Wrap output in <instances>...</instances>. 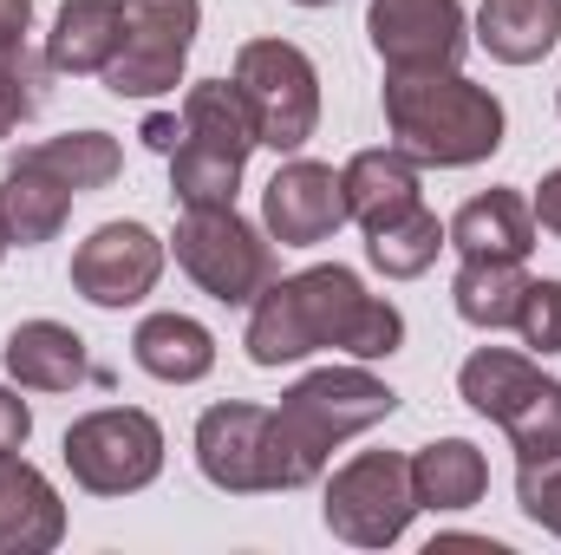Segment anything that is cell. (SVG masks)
Instances as JSON below:
<instances>
[{"instance_id":"cell-1","label":"cell","mask_w":561,"mask_h":555,"mask_svg":"<svg viewBox=\"0 0 561 555\" xmlns=\"http://www.w3.org/2000/svg\"><path fill=\"white\" fill-rule=\"evenodd\" d=\"M320 347H340L353 360H386L405 347V314L379 294H366L353 269H300L287 281H268L249 314V360L287 366Z\"/></svg>"},{"instance_id":"cell-2","label":"cell","mask_w":561,"mask_h":555,"mask_svg":"<svg viewBox=\"0 0 561 555\" xmlns=\"http://www.w3.org/2000/svg\"><path fill=\"white\" fill-rule=\"evenodd\" d=\"M386 125H392V144L412 163L463 170V163L496 157L503 105L477 79H463L457 66H444V72H392L386 79Z\"/></svg>"},{"instance_id":"cell-3","label":"cell","mask_w":561,"mask_h":555,"mask_svg":"<svg viewBox=\"0 0 561 555\" xmlns=\"http://www.w3.org/2000/svg\"><path fill=\"white\" fill-rule=\"evenodd\" d=\"M399 412V393L373 380L366 366H320L307 373L275 406V451H280V490H300L327 471L333 444L373 431L379 418Z\"/></svg>"},{"instance_id":"cell-4","label":"cell","mask_w":561,"mask_h":555,"mask_svg":"<svg viewBox=\"0 0 561 555\" xmlns=\"http://www.w3.org/2000/svg\"><path fill=\"white\" fill-rule=\"evenodd\" d=\"M255 144L262 138H255L242 86H229V79L190 86L183 92V138L170 150V196L183 209L236 203V183H242V163H249Z\"/></svg>"},{"instance_id":"cell-5","label":"cell","mask_w":561,"mask_h":555,"mask_svg":"<svg viewBox=\"0 0 561 555\" xmlns=\"http://www.w3.org/2000/svg\"><path fill=\"white\" fill-rule=\"evenodd\" d=\"M457 393H463L470 412L496 418L516 438V464L561 457V386L536 360H523L510 347H483V353L463 360Z\"/></svg>"},{"instance_id":"cell-6","label":"cell","mask_w":561,"mask_h":555,"mask_svg":"<svg viewBox=\"0 0 561 555\" xmlns=\"http://www.w3.org/2000/svg\"><path fill=\"white\" fill-rule=\"evenodd\" d=\"M236 86L249 99L255 138L268 150H300L320 125V72L294 39H249L236 53Z\"/></svg>"},{"instance_id":"cell-7","label":"cell","mask_w":561,"mask_h":555,"mask_svg":"<svg viewBox=\"0 0 561 555\" xmlns=\"http://www.w3.org/2000/svg\"><path fill=\"white\" fill-rule=\"evenodd\" d=\"M327 530L353 550H386L405 536V523L419 517V490H412V457L399 451H359L346 471H333L327 503H320Z\"/></svg>"},{"instance_id":"cell-8","label":"cell","mask_w":561,"mask_h":555,"mask_svg":"<svg viewBox=\"0 0 561 555\" xmlns=\"http://www.w3.org/2000/svg\"><path fill=\"white\" fill-rule=\"evenodd\" d=\"M176 262L222 307H255V294L275 281V249L262 242V229H249L236 216V203H222V209H183V223H176Z\"/></svg>"},{"instance_id":"cell-9","label":"cell","mask_w":561,"mask_h":555,"mask_svg":"<svg viewBox=\"0 0 561 555\" xmlns=\"http://www.w3.org/2000/svg\"><path fill=\"white\" fill-rule=\"evenodd\" d=\"M66 471L92 497H131L163 471V424L138 406L85 412L66 431Z\"/></svg>"},{"instance_id":"cell-10","label":"cell","mask_w":561,"mask_h":555,"mask_svg":"<svg viewBox=\"0 0 561 555\" xmlns=\"http://www.w3.org/2000/svg\"><path fill=\"white\" fill-rule=\"evenodd\" d=\"M196 0H125V46L105 66V92L118 99H157L183 79V59L196 46Z\"/></svg>"},{"instance_id":"cell-11","label":"cell","mask_w":561,"mask_h":555,"mask_svg":"<svg viewBox=\"0 0 561 555\" xmlns=\"http://www.w3.org/2000/svg\"><path fill=\"white\" fill-rule=\"evenodd\" d=\"M196 464L229 497L280 490L275 412L268 406H209V412L196 418Z\"/></svg>"},{"instance_id":"cell-12","label":"cell","mask_w":561,"mask_h":555,"mask_svg":"<svg viewBox=\"0 0 561 555\" xmlns=\"http://www.w3.org/2000/svg\"><path fill=\"white\" fill-rule=\"evenodd\" d=\"M366 33L392 72H444L463 59V7L457 0H373Z\"/></svg>"},{"instance_id":"cell-13","label":"cell","mask_w":561,"mask_h":555,"mask_svg":"<svg viewBox=\"0 0 561 555\" xmlns=\"http://www.w3.org/2000/svg\"><path fill=\"white\" fill-rule=\"evenodd\" d=\"M262 223L280 249H313L327 242L340 223H353L346 209V177L333 163H313V157H294L280 163L275 183L262 190Z\"/></svg>"},{"instance_id":"cell-14","label":"cell","mask_w":561,"mask_h":555,"mask_svg":"<svg viewBox=\"0 0 561 555\" xmlns=\"http://www.w3.org/2000/svg\"><path fill=\"white\" fill-rule=\"evenodd\" d=\"M157 275H163V242L144 223H105L72 256V287L92 307H131L157 287Z\"/></svg>"},{"instance_id":"cell-15","label":"cell","mask_w":561,"mask_h":555,"mask_svg":"<svg viewBox=\"0 0 561 555\" xmlns=\"http://www.w3.org/2000/svg\"><path fill=\"white\" fill-rule=\"evenodd\" d=\"M450 249L463 262H529L536 249V209L516 190H483L450 216Z\"/></svg>"},{"instance_id":"cell-16","label":"cell","mask_w":561,"mask_h":555,"mask_svg":"<svg viewBox=\"0 0 561 555\" xmlns=\"http://www.w3.org/2000/svg\"><path fill=\"white\" fill-rule=\"evenodd\" d=\"M59 536H66L59 490L20 451H0V550L7 555H46Z\"/></svg>"},{"instance_id":"cell-17","label":"cell","mask_w":561,"mask_h":555,"mask_svg":"<svg viewBox=\"0 0 561 555\" xmlns=\"http://www.w3.org/2000/svg\"><path fill=\"white\" fill-rule=\"evenodd\" d=\"M7 373L20 380V386H33V393H72V386H85L92 380V360H85V340L72 333V327H59V320H20L13 333H7Z\"/></svg>"},{"instance_id":"cell-18","label":"cell","mask_w":561,"mask_h":555,"mask_svg":"<svg viewBox=\"0 0 561 555\" xmlns=\"http://www.w3.org/2000/svg\"><path fill=\"white\" fill-rule=\"evenodd\" d=\"M125 46V0H66L46 33L53 72H105Z\"/></svg>"},{"instance_id":"cell-19","label":"cell","mask_w":561,"mask_h":555,"mask_svg":"<svg viewBox=\"0 0 561 555\" xmlns=\"http://www.w3.org/2000/svg\"><path fill=\"white\" fill-rule=\"evenodd\" d=\"M340 177H346V209H353V223H359L366 236L424 203L419 196V163H412L399 144H392V150H359Z\"/></svg>"},{"instance_id":"cell-20","label":"cell","mask_w":561,"mask_h":555,"mask_svg":"<svg viewBox=\"0 0 561 555\" xmlns=\"http://www.w3.org/2000/svg\"><path fill=\"white\" fill-rule=\"evenodd\" d=\"M66 216H72V190L53 170L13 157L7 177H0V223H7V236L20 249H39V242H53L66 229Z\"/></svg>"},{"instance_id":"cell-21","label":"cell","mask_w":561,"mask_h":555,"mask_svg":"<svg viewBox=\"0 0 561 555\" xmlns=\"http://www.w3.org/2000/svg\"><path fill=\"white\" fill-rule=\"evenodd\" d=\"M477 39L503 66H536L561 39V0H483L477 7Z\"/></svg>"},{"instance_id":"cell-22","label":"cell","mask_w":561,"mask_h":555,"mask_svg":"<svg viewBox=\"0 0 561 555\" xmlns=\"http://www.w3.org/2000/svg\"><path fill=\"white\" fill-rule=\"evenodd\" d=\"M131 353L150 380H170V386H190L216 366V333L190 314H150L138 333H131Z\"/></svg>"},{"instance_id":"cell-23","label":"cell","mask_w":561,"mask_h":555,"mask_svg":"<svg viewBox=\"0 0 561 555\" xmlns=\"http://www.w3.org/2000/svg\"><path fill=\"white\" fill-rule=\"evenodd\" d=\"M412 490H419V510H470L490 490V464L470 438H437L412 457Z\"/></svg>"},{"instance_id":"cell-24","label":"cell","mask_w":561,"mask_h":555,"mask_svg":"<svg viewBox=\"0 0 561 555\" xmlns=\"http://www.w3.org/2000/svg\"><path fill=\"white\" fill-rule=\"evenodd\" d=\"M523 262H463L457 281H450V301H457V314L470 320V327H516V314H523Z\"/></svg>"},{"instance_id":"cell-25","label":"cell","mask_w":561,"mask_h":555,"mask_svg":"<svg viewBox=\"0 0 561 555\" xmlns=\"http://www.w3.org/2000/svg\"><path fill=\"white\" fill-rule=\"evenodd\" d=\"M20 157L39 163V170H53L72 196L79 190H105L125 170V150H118V138H105V132H66V138H46V144H33V150H20Z\"/></svg>"},{"instance_id":"cell-26","label":"cell","mask_w":561,"mask_h":555,"mask_svg":"<svg viewBox=\"0 0 561 555\" xmlns=\"http://www.w3.org/2000/svg\"><path fill=\"white\" fill-rule=\"evenodd\" d=\"M444 242H450V236H444V223L419 203V209L392 216L386 229H373V236H366V256H373V269H379V275L412 281V275H424V269L437 262V249H444Z\"/></svg>"},{"instance_id":"cell-27","label":"cell","mask_w":561,"mask_h":555,"mask_svg":"<svg viewBox=\"0 0 561 555\" xmlns=\"http://www.w3.org/2000/svg\"><path fill=\"white\" fill-rule=\"evenodd\" d=\"M46 59H33L26 46H0V138L20 132L39 105H46Z\"/></svg>"},{"instance_id":"cell-28","label":"cell","mask_w":561,"mask_h":555,"mask_svg":"<svg viewBox=\"0 0 561 555\" xmlns=\"http://www.w3.org/2000/svg\"><path fill=\"white\" fill-rule=\"evenodd\" d=\"M516 503L529 523L556 530L561 536V457H542V464H516Z\"/></svg>"},{"instance_id":"cell-29","label":"cell","mask_w":561,"mask_h":555,"mask_svg":"<svg viewBox=\"0 0 561 555\" xmlns=\"http://www.w3.org/2000/svg\"><path fill=\"white\" fill-rule=\"evenodd\" d=\"M523 340L536 353H561V281H529L523 287V314H516Z\"/></svg>"},{"instance_id":"cell-30","label":"cell","mask_w":561,"mask_h":555,"mask_svg":"<svg viewBox=\"0 0 561 555\" xmlns=\"http://www.w3.org/2000/svg\"><path fill=\"white\" fill-rule=\"evenodd\" d=\"M26 431H33V412H26V399L0 386V451H20V444H26Z\"/></svg>"},{"instance_id":"cell-31","label":"cell","mask_w":561,"mask_h":555,"mask_svg":"<svg viewBox=\"0 0 561 555\" xmlns=\"http://www.w3.org/2000/svg\"><path fill=\"white\" fill-rule=\"evenodd\" d=\"M536 229H549V236H561V170H549L542 177V190H536Z\"/></svg>"},{"instance_id":"cell-32","label":"cell","mask_w":561,"mask_h":555,"mask_svg":"<svg viewBox=\"0 0 561 555\" xmlns=\"http://www.w3.org/2000/svg\"><path fill=\"white\" fill-rule=\"evenodd\" d=\"M33 26V0H0V46H26Z\"/></svg>"},{"instance_id":"cell-33","label":"cell","mask_w":561,"mask_h":555,"mask_svg":"<svg viewBox=\"0 0 561 555\" xmlns=\"http://www.w3.org/2000/svg\"><path fill=\"white\" fill-rule=\"evenodd\" d=\"M176 138H183V118H150V125H144V144L163 150V157L176 150Z\"/></svg>"},{"instance_id":"cell-34","label":"cell","mask_w":561,"mask_h":555,"mask_svg":"<svg viewBox=\"0 0 561 555\" xmlns=\"http://www.w3.org/2000/svg\"><path fill=\"white\" fill-rule=\"evenodd\" d=\"M7 249H13V236H7V223H0V256H7Z\"/></svg>"},{"instance_id":"cell-35","label":"cell","mask_w":561,"mask_h":555,"mask_svg":"<svg viewBox=\"0 0 561 555\" xmlns=\"http://www.w3.org/2000/svg\"><path fill=\"white\" fill-rule=\"evenodd\" d=\"M294 7H333V0H294Z\"/></svg>"}]
</instances>
